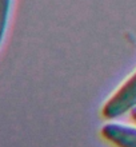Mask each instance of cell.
<instances>
[{"label":"cell","mask_w":136,"mask_h":147,"mask_svg":"<svg viewBox=\"0 0 136 147\" xmlns=\"http://www.w3.org/2000/svg\"><path fill=\"white\" fill-rule=\"evenodd\" d=\"M136 109V71L111 95L101 109L103 118L117 119Z\"/></svg>","instance_id":"obj_1"},{"label":"cell","mask_w":136,"mask_h":147,"mask_svg":"<svg viewBox=\"0 0 136 147\" xmlns=\"http://www.w3.org/2000/svg\"><path fill=\"white\" fill-rule=\"evenodd\" d=\"M101 136L115 147H136V127L120 123H107L101 127Z\"/></svg>","instance_id":"obj_2"},{"label":"cell","mask_w":136,"mask_h":147,"mask_svg":"<svg viewBox=\"0 0 136 147\" xmlns=\"http://www.w3.org/2000/svg\"><path fill=\"white\" fill-rule=\"evenodd\" d=\"M131 118H132V120H133V122H135V123H136V109L131 111Z\"/></svg>","instance_id":"obj_4"},{"label":"cell","mask_w":136,"mask_h":147,"mask_svg":"<svg viewBox=\"0 0 136 147\" xmlns=\"http://www.w3.org/2000/svg\"><path fill=\"white\" fill-rule=\"evenodd\" d=\"M12 0H0V46L5 36V31L8 27V20L11 13Z\"/></svg>","instance_id":"obj_3"}]
</instances>
